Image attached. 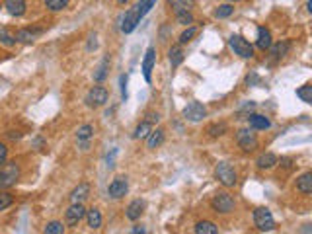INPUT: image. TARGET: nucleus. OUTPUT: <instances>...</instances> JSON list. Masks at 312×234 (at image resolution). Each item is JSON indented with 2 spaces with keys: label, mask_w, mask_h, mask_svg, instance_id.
I'll return each mask as SVG.
<instances>
[{
  "label": "nucleus",
  "mask_w": 312,
  "mask_h": 234,
  "mask_svg": "<svg viewBox=\"0 0 312 234\" xmlns=\"http://www.w3.org/2000/svg\"><path fill=\"white\" fill-rule=\"evenodd\" d=\"M20 164L18 162H4L0 166V189H8L16 185L20 180Z\"/></svg>",
  "instance_id": "1"
},
{
  "label": "nucleus",
  "mask_w": 312,
  "mask_h": 234,
  "mask_svg": "<svg viewBox=\"0 0 312 234\" xmlns=\"http://www.w3.org/2000/svg\"><path fill=\"white\" fill-rule=\"evenodd\" d=\"M215 178H217V182L220 185H225V187H234L236 183H238V176H236V170H234V166L229 162H218L215 166Z\"/></svg>",
  "instance_id": "2"
},
{
  "label": "nucleus",
  "mask_w": 312,
  "mask_h": 234,
  "mask_svg": "<svg viewBox=\"0 0 312 234\" xmlns=\"http://www.w3.org/2000/svg\"><path fill=\"white\" fill-rule=\"evenodd\" d=\"M211 207H213L215 213L229 215L234 211L236 201H234V197H232L229 192H218V194L213 195V199H211Z\"/></svg>",
  "instance_id": "3"
},
{
  "label": "nucleus",
  "mask_w": 312,
  "mask_h": 234,
  "mask_svg": "<svg viewBox=\"0 0 312 234\" xmlns=\"http://www.w3.org/2000/svg\"><path fill=\"white\" fill-rule=\"evenodd\" d=\"M254 224L260 232H271L275 228V219L268 207H258L254 211Z\"/></svg>",
  "instance_id": "4"
},
{
  "label": "nucleus",
  "mask_w": 312,
  "mask_h": 234,
  "mask_svg": "<svg viewBox=\"0 0 312 234\" xmlns=\"http://www.w3.org/2000/svg\"><path fill=\"white\" fill-rule=\"evenodd\" d=\"M230 49L234 51V55H238L240 59H254V47L248 39H244L242 35H230L229 39Z\"/></svg>",
  "instance_id": "5"
},
{
  "label": "nucleus",
  "mask_w": 312,
  "mask_h": 234,
  "mask_svg": "<svg viewBox=\"0 0 312 234\" xmlns=\"http://www.w3.org/2000/svg\"><path fill=\"white\" fill-rule=\"evenodd\" d=\"M107 100H109V92H107V88H104V86H92L90 88V92L86 94V105L88 108H102V105H105L107 103Z\"/></svg>",
  "instance_id": "6"
},
{
  "label": "nucleus",
  "mask_w": 312,
  "mask_h": 234,
  "mask_svg": "<svg viewBox=\"0 0 312 234\" xmlns=\"http://www.w3.org/2000/svg\"><path fill=\"white\" fill-rule=\"evenodd\" d=\"M236 143L244 153H252L258 148V137L252 129H240L236 133Z\"/></svg>",
  "instance_id": "7"
},
{
  "label": "nucleus",
  "mask_w": 312,
  "mask_h": 234,
  "mask_svg": "<svg viewBox=\"0 0 312 234\" xmlns=\"http://www.w3.org/2000/svg\"><path fill=\"white\" fill-rule=\"evenodd\" d=\"M207 117V108L199 102H189L184 108V119L191 123H199Z\"/></svg>",
  "instance_id": "8"
},
{
  "label": "nucleus",
  "mask_w": 312,
  "mask_h": 234,
  "mask_svg": "<svg viewBox=\"0 0 312 234\" xmlns=\"http://www.w3.org/2000/svg\"><path fill=\"white\" fill-rule=\"evenodd\" d=\"M127 192H129V182H127L125 176H117L114 182L109 183V187H107V195L112 199H121V197L127 195Z\"/></svg>",
  "instance_id": "9"
},
{
  "label": "nucleus",
  "mask_w": 312,
  "mask_h": 234,
  "mask_svg": "<svg viewBox=\"0 0 312 234\" xmlns=\"http://www.w3.org/2000/svg\"><path fill=\"white\" fill-rule=\"evenodd\" d=\"M84 215H86V209L82 203H71V207L64 213V223L66 226H76L84 219Z\"/></svg>",
  "instance_id": "10"
},
{
  "label": "nucleus",
  "mask_w": 312,
  "mask_h": 234,
  "mask_svg": "<svg viewBox=\"0 0 312 234\" xmlns=\"http://www.w3.org/2000/svg\"><path fill=\"white\" fill-rule=\"evenodd\" d=\"M156 62V49L154 47H148L145 53V59H143V76L145 80L150 84L152 82V69H154Z\"/></svg>",
  "instance_id": "11"
},
{
  "label": "nucleus",
  "mask_w": 312,
  "mask_h": 234,
  "mask_svg": "<svg viewBox=\"0 0 312 234\" xmlns=\"http://www.w3.org/2000/svg\"><path fill=\"white\" fill-rule=\"evenodd\" d=\"M139 24H141V16H139V12H137V6H133L131 10L125 14L123 24H121V31H123V33H131V31H135V28Z\"/></svg>",
  "instance_id": "12"
},
{
  "label": "nucleus",
  "mask_w": 312,
  "mask_h": 234,
  "mask_svg": "<svg viewBox=\"0 0 312 234\" xmlns=\"http://www.w3.org/2000/svg\"><path fill=\"white\" fill-rule=\"evenodd\" d=\"M145 207L146 203L143 199H135V201H131V203L127 205V209H125V217L129 219V221H139L143 213H145Z\"/></svg>",
  "instance_id": "13"
},
{
  "label": "nucleus",
  "mask_w": 312,
  "mask_h": 234,
  "mask_svg": "<svg viewBox=\"0 0 312 234\" xmlns=\"http://www.w3.org/2000/svg\"><path fill=\"white\" fill-rule=\"evenodd\" d=\"M43 33V30H37V28H21L14 33V37H16V43H33V41L37 39L39 35Z\"/></svg>",
  "instance_id": "14"
},
{
  "label": "nucleus",
  "mask_w": 312,
  "mask_h": 234,
  "mask_svg": "<svg viewBox=\"0 0 312 234\" xmlns=\"http://www.w3.org/2000/svg\"><path fill=\"white\" fill-rule=\"evenodd\" d=\"M4 8L14 18H21L28 12V4L26 0H4Z\"/></svg>",
  "instance_id": "15"
},
{
  "label": "nucleus",
  "mask_w": 312,
  "mask_h": 234,
  "mask_svg": "<svg viewBox=\"0 0 312 234\" xmlns=\"http://www.w3.org/2000/svg\"><path fill=\"white\" fill-rule=\"evenodd\" d=\"M246 119H248L250 129H256V131H265V129L271 127L270 119L265 115H260V113H250Z\"/></svg>",
  "instance_id": "16"
},
{
  "label": "nucleus",
  "mask_w": 312,
  "mask_h": 234,
  "mask_svg": "<svg viewBox=\"0 0 312 234\" xmlns=\"http://www.w3.org/2000/svg\"><path fill=\"white\" fill-rule=\"evenodd\" d=\"M258 49L260 51H268L271 45H273V39H271V31L265 28V26H260L258 28V41H256Z\"/></svg>",
  "instance_id": "17"
},
{
  "label": "nucleus",
  "mask_w": 312,
  "mask_h": 234,
  "mask_svg": "<svg viewBox=\"0 0 312 234\" xmlns=\"http://www.w3.org/2000/svg\"><path fill=\"white\" fill-rule=\"evenodd\" d=\"M268 51L271 53V57L273 59H285L287 55H289V51H291V43L289 41H279V43H275V45H271Z\"/></svg>",
  "instance_id": "18"
},
{
  "label": "nucleus",
  "mask_w": 312,
  "mask_h": 234,
  "mask_svg": "<svg viewBox=\"0 0 312 234\" xmlns=\"http://www.w3.org/2000/svg\"><path fill=\"white\" fill-rule=\"evenodd\" d=\"M88 195H90V185L78 183L71 192V203H84V199H88Z\"/></svg>",
  "instance_id": "19"
},
{
  "label": "nucleus",
  "mask_w": 312,
  "mask_h": 234,
  "mask_svg": "<svg viewBox=\"0 0 312 234\" xmlns=\"http://www.w3.org/2000/svg\"><path fill=\"white\" fill-rule=\"evenodd\" d=\"M86 223H88V226L92 228V230H98V228H102V223H104V219H102V213H100V209H96V207H92V209H88L86 211Z\"/></svg>",
  "instance_id": "20"
},
{
  "label": "nucleus",
  "mask_w": 312,
  "mask_h": 234,
  "mask_svg": "<svg viewBox=\"0 0 312 234\" xmlns=\"http://www.w3.org/2000/svg\"><path fill=\"white\" fill-rule=\"evenodd\" d=\"M256 164H258V168H260V170H271L273 166H277V164H279V158H277L273 153H263V154H260V156H258Z\"/></svg>",
  "instance_id": "21"
},
{
  "label": "nucleus",
  "mask_w": 312,
  "mask_h": 234,
  "mask_svg": "<svg viewBox=\"0 0 312 234\" xmlns=\"http://www.w3.org/2000/svg\"><path fill=\"white\" fill-rule=\"evenodd\" d=\"M297 192H301L302 195L312 194V172H304L297 178Z\"/></svg>",
  "instance_id": "22"
},
{
  "label": "nucleus",
  "mask_w": 312,
  "mask_h": 234,
  "mask_svg": "<svg viewBox=\"0 0 312 234\" xmlns=\"http://www.w3.org/2000/svg\"><path fill=\"white\" fill-rule=\"evenodd\" d=\"M162 143H164V131H162V129H152V131L148 133V137H146V146H148L150 151L162 146Z\"/></svg>",
  "instance_id": "23"
},
{
  "label": "nucleus",
  "mask_w": 312,
  "mask_h": 234,
  "mask_svg": "<svg viewBox=\"0 0 312 234\" xmlns=\"http://www.w3.org/2000/svg\"><path fill=\"white\" fill-rule=\"evenodd\" d=\"M168 59H170V65H172L174 69H177V67L184 62V59H186L182 45H172L170 51H168Z\"/></svg>",
  "instance_id": "24"
},
{
  "label": "nucleus",
  "mask_w": 312,
  "mask_h": 234,
  "mask_svg": "<svg viewBox=\"0 0 312 234\" xmlns=\"http://www.w3.org/2000/svg\"><path fill=\"white\" fill-rule=\"evenodd\" d=\"M172 10L176 12H191L195 8V0H168Z\"/></svg>",
  "instance_id": "25"
},
{
  "label": "nucleus",
  "mask_w": 312,
  "mask_h": 234,
  "mask_svg": "<svg viewBox=\"0 0 312 234\" xmlns=\"http://www.w3.org/2000/svg\"><path fill=\"white\" fill-rule=\"evenodd\" d=\"M107 71H109V55H105L102 62L98 65V69L94 72V80L96 82H104L105 76H107Z\"/></svg>",
  "instance_id": "26"
},
{
  "label": "nucleus",
  "mask_w": 312,
  "mask_h": 234,
  "mask_svg": "<svg viewBox=\"0 0 312 234\" xmlns=\"http://www.w3.org/2000/svg\"><path fill=\"white\" fill-rule=\"evenodd\" d=\"M193 230L197 234H217L218 226L215 223H211V221H199V223L193 226Z\"/></svg>",
  "instance_id": "27"
},
{
  "label": "nucleus",
  "mask_w": 312,
  "mask_h": 234,
  "mask_svg": "<svg viewBox=\"0 0 312 234\" xmlns=\"http://www.w3.org/2000/svg\"><path fill=\"white\" fill-rule=\"evenodd\" d=\"M94 137V125L90 123H86L82 127H78V131H76V141L78 143H82V141H90Z\"/></svg>",
  "instance_id": "28"
},
{
  "label": "nucleus",
  "mask_w": 312,
  "mask_h": 234,
  "mask_svg": "<svg viewBox=\"0 0 312 234\" xmlns=\"http://www.w3.org/2000/svg\"><path fill=\"white\" fill-rule=\"evenodd\" d=\"M71 0H43V6L49 12H61L69 6Z\"/></svg>",
  "instance_id": "29"
},
{
  "label": "nucleus",
  "mask_w": 312,
  "mask_h": 234,
  "mask_svg": "<svg viewBox=\"0 0 312 234\" xmlns=\"http://www.w3.org/2000/svg\"><path fill=\"white\" fill-rule=\"evenodd\" d=\"M150 131H152V123L145 119L143 123H139V125H137L135 133H133V139H146Z\"/></svg>",
  "instance_id": "30"
},
{
  "label": "nucleus",
  "mask_w": 312,
  "mask_h": 234,
  "mask_svg": "<svg viewBox=\"0 0 312 234\" xmlns=\"http://www.w3.org/2000/svg\"><path fill=\"white\" fill-rule=\"evenodd\" d=\"M156 0H139L135 6H137V12H139V16H141V20L145 18L148 12L154 8Z\"/></svg>",
  "instance_id": "31"
},
{
  "label": "nucleus",
  "mask_w": 312,
  "mask_h": 234,
  "mask_svg": "<svg viewBox=\"0 0 312 234\" xmlns=\"http://www.w3.org/2000/svg\"><path fill=\"white\" fill-rule=\"evenodd\" d=\"M232 14H234V6L232 4H220L217 10H215V18L225 20V18H230Z\"/></svg>",
  "instance_id": "32"
},
{
  "label": "nucleus",
  "mask_w": 312,
  "mask_h": 234,
  "mask_svg": "<svg viewBox=\"0 0 312 234\" xmlns=\"http://www.w3.org/2000/svg\"><path fill=\"white\" fill-rule=\"evenodd\" d=\"M297 98H301L304 103H312V86L304 84L301 88H297Z\"/></svg>",
  "instance_id": "33"
},
{
  "label": "nucleus",
  "mask_w": 312,
  "mask_h": 234,
  "mask_svg": "<svg viewBox=\"0 0 312 234\" xmlns=\"http://www.w3.org/2000/svg\"><path fill=\"white\" fill-rule=\"evenodd\" d=\"M45 234H62L64 232V224L61 221H51V223L45 224Z\"/></svg>",
  "instance_id": "34"
},
{
  "label": "nucleus",
  "mask_w": 312,
  "mask_h": 234,
  "mask_svg": "<svg viewBox=\"0 0 312 234\" xmlns=\"http://www.w3.org/2000/svg\"><path fill=\"white\" fill-rule=\"evenodd\" d=\"M195 35H197V28H195V26H187V30H184V33L180 35V45L189 43Z\"/></svg>",
  "instance_id": "35"
},
{
  "label": "nucleus",
  "mask_w": 312,
  "mask_h": 234,
  "mask_svg": "<svg viewBox=\"0 0 312 234\" xmlns=\"http://www.w3.org/2000/svg\"><path fill=\"white\" fill-rule=\"evenodd\" d=\"M12 205H14V195L4 192V189H0V211H6Z\"/></svg>",
  "instance_id": "36"
},
{
  "label": "nucleus",
  "mask_w": 312,
  "mask_h": 234,
  "mask_svg": "<svg viewBox=\"0 0 312 234\" xmlns=\"http://www.w3.org/2000/svg\"><path fill=\"white\" fill-rule=\"evenodd\" d=\"M0 43L6 45V47H14V45H16V37H14L6 28H2V30H0Z\"/></svg>",
  "instance_id": "37"
},
{
  "label": "nucleus",
  "mask_w": 312,
  "mask_h": 234,
  "mask_svg": "<svg viewBox=\"0 0 312 234\" xmlns=\"http://www.w3.org/2000/svg\"><path fill=\"white\" fill-rule=\"evenodd\" d=\"M227 123H215V125H209L207 133L211 135V137H220V135H225L227 133Z\"/></svg>",
  "instance_id": "38"
},
{
  "label": "nucleus",
  "mask_w": 312,
  "mask_h": 234,
  "mask_svg": "<svg viewBox=\"0 0 312 234\" xmlns=\"http://www.w3.org/2000/svg\"><path fill=\"white\" fill-rule=\"evenodd\" d=\"M176 20H177V24H182V26H191V24H193V14H191V12H177Z\"/></svg>",
  "instance_id": "39"
},
{
  "label": "nucleus",
  "mask_w": 312,
  "mask_h": 234,
  "mask_svg": "<svg viewBox=\"0 0 312 234\" xmlns=\"http://www.w3.org/2000/svg\"><path fill=\"white\" fill-rule=\"evenodd\" d=\"M8 160V146L4 143H0V166Z\"/></svg>",
  "instance_id": "40"
},
{
  "label": "nucleus",
  "mask_w": 312,
  "mask_h": 234,
  "mask_svg": "<svg viewBox=\"0 0 312 234\" xmlns=\"http://www.w3.org/2000/svg\"><path fill=\"white\" fill-rule=\"evenodd\" d=\"M254 110H256V103L248 102V103H244V108H240L238 110V115H244V113H248L250 115V112H254Z\"/></svg>",
  "instance_id": "41"
},
{
  "label": "nucleus",
  "mask_w": 312,
  "mask_h": 234,
  "mask_svg": "<svg viewBox=\"0 0 312 234\" xmlns=\"http://www.w3.org/2000/svg\"><path fill=\"white\" fill-rule=\"evenodd\" d=\"M119 82H121V98H123V100H127V76H121V78H119Z\"/></svg>",
  "instance_id": "42"
},
{
  "label": "nucleus",
  "mask_w": 312,
  "mask_h": 234,
  "mask_svg": "<svg viewBox=\"0 0 312 234\" xmlns=\"http://www.w3.org/2000/svg\"><path fill=\"white\" fill-rule=\"evenodd\" d=\"M146 121H150L154 125V123L160 121V115H158V113H148V115H146Z\"/></svg>",
  "instance_id": "43"
},
{
  "label": "nucleus",
  "mask_w": 312,
  "mask_h": 234,
  "mask_svg": "<svg viewBox=\"0 0 312 234\" xmlns=\"http://www.w3.org/2000/svg\"><path fill=\"white\" fill-rule=\"evenodd\" d=\"M131 232H146V230H145V228H143V226H135V228H133V230H131Z\"/></svg>",
  "instance_id": "44"
},
{
  "label": "nucleus",
  "mask_w": 312,
  "mask_h": 234,
  "mask_svg": "<svg viewBox=\"0 0 312 234\" xmlns=\"http://www.w3.org/2000/svg\"><path fill=\"white\" fill-rule=\"evenodd\" d=\"M306 10L312 12V0H308V2H306Z\"/></svg>",
  "instance_id": "45"
},
{
  "label": "nucleus",
  "mask_w": 312,
  "mask_h": 234,
  "mask_svg": "<svg viewBox=\"0 0 312 234\" xmlns=\"http://www.w3.org/2000/svg\"><path fill=\"white\" fill-rule=\"evenodd\" d=\"M129 0H117V4H127Z\"/></svg>",
  "instance_id": "46"
},
{
  "label": "nucleus",
  "mask_w": 312,
  "mask_h": 234,
  "mask_svg": "<svg viewBox=\"0 0 312 234\" xmlns=\"http://www.w3.org/2000/svg\"><path fill=\"white\" fill-rule=\"evenodd\" d=\"M229 2H240V0H229Z\"/></svg>",
  "instance_id": "47"
}]
</instances>
